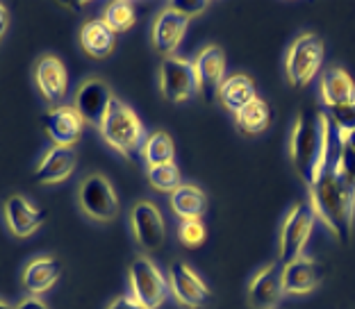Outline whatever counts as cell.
I'll list each match as a JSON object with an SVG mask.
<instances>
[{"label": "cell", "mask_w": 355, "mask_h": 309, "mask_svg": "<svg viewBox=\"0 0 355 309\" xmlns=\"http://www.w3.org/2000/svg\"><path fill=\"white\" fill-rule=\"evenodd\" d=\"M342 141L344 134L330 123L328 152L317 180L310 186V202L317 216L330 227V232L340 241H349L355 221V191L342 180L340 170H337Z\"/></svg>", "instance_id": "obj_1"}, {"label": "cell", "mask_w": 355, "mask_h": 309, "mask_svg": "<svg viewBox=\"0 0 355 309\" xmlns=\"http://www.w3.org/2000/svg\"><path fill=\"white\" fill-rule=\"evenodd\" d=\"M328 132L330 121L324 112L310 109L298 116L292 134V161L296 173L303 177L305 184L312 186L324 166L328 152Z\"/></svg>", "instance_id": "obj_2"}, {"label": "cell", "mask_w": 355, "mask_h": 309, "mask_svg": "<svg viewBox=\"0 0 355 309\" xmlns=\"http://www.w3.org/2000/svg\"><path fill=\"white\" fill-rule=\"evenodd\" d=\"M98 130H101L103 139L128 159L139 157V152L144 150V143H146L144 141V125L139 116H137L125 103H121L116 98L112 100L107 116L103 118Z\"/></svg>", "instance_id": "obj_3"}, {"label": "cell", "mask_w": 355, "mask_h": 309, "mask_svg": "<svg viewBox=\"0 0 355 309\" xmlns=\"http://www.w3.org/2000/svg\"><path fill=\"white\" fill-rule=\"evenodd\" d=\"M314 223H317V211H314L310 200L296 202L285 216L280 230V264L287 266L303 257V250L312 237Z\"/></svg>", "instance_id": "obj_4"}, {"label": "cell", "mask_w": 355, "mask_h": 309, "mask_svg": "<svg viewBox=\"0 0 355 309\" xmlns=\"http://www.w3.org/2000/svg\"><path fill=\"white\" fill-rule=\"evenodd\" d=\"M324 42L321 37L305 32L292 44V48L287 51L285 60V73L292 87H305L310 85L314 76L319 73L321 64H324Z\"/></svg>", "instance_id": "obj_5"}, {"label": "cell", "mask_w": 355, "mask_h": 309, "mask_svg": "<svg viewBox=\"0 0 355 309\" xmlns=\"http://www.w3.org/2000/svg\"><path fill=\"white\" fill-rule=\"evenodd\" d=\"M171 294V284L164 273L148 257H137L130 264V296L146 309H157L164 305Z\"/></svg>", "instance_id": "obj_6"}, {"label": "cell", "mask_w": 355, "mask_h": 309, "mask_svg": "<svg viewBox=\"0 0 355 309\" xmlns=\"http://www.w3.org/2000/svg\"><path fill=\"white\" fill-rule=\"evenodd\" d=\"M159 89L162 96L171 103H182L198 91V78L193 71V62L182 57H164L159 67Z\"/></svg>", "instance_id": "obj_7"}, {"label": "cell", "mask_w": 355, "mask_h": 309, "mask_svg": "<svg viewBox=\"0 0 355 309\" xmlns=\"http://www.w3.org/2000/svg\"><path fill=\"white\" fill-rule=\"evenodd\" d=\"M80 207L85 209L87 216L96 218V221H112L119 214V198L112 182L105 175H89L87 180L80 184Z\"/></svg>", "instance_id": "obj_8"}, {"label": "cell", "mask_w": 355, "mask_h": 309, "mask_svg": "<svg viewBox=\"0 0 355 309\" xmlns=\"http://www.w3.org/2000/svg\"><path fill=\"white\" fill-rule=\"evenodd\" d=\"M168 284H171V291L178 303L189 309H203L205 305H209V300H212L207 284L198 278L196 271H191V268L182 262L171 264Z\"/></svg>", "instance_id": "obj_9"}, {"label": "cell", "mask_w": 355, "mask_h": 309, "mask_svg": "<svg viewBox=\"0 0 355 309\" xmlns=\"http://www.w3.org/2000/svg\"><path fill=\"white\" fill-rule=\"evenodd\" d=\"M130 223L137 243L144 250H157L164 243L166 237V225L159 211L153 202H137L130 211Z\"/></svg>", "instance_id": "obj_10"}, {"label": "cell", "mask_w": 355, "mask_h": 309, "mask_svg": "<svg viewBox=\"0 0 355 309\" xmlns=\"http://www.w3.org/2000/svg\"><path fill=\"white\" fill-rule=\"evenodd\" d=\"M114 96H112V89L103 82V80H87V82L78 89L76 96V109L83 116L85 123L101 127L103 118L107 116V109Z\"/></svg>", "instance_id": "obj_11"}, {"label": "cell", "mask_w": 355, "mask_h": 309, "mask_svg": "<svg viewBox=\"0 0 355 309\" xmlns=\"http://www.w3.org/2000/svg\"><path fill=\"white\" fill-rule=\"evenodd\" d=\"M187 26H189L187 16H182L180 12H175L173 7L166 5L164 10L157 14L155 23H153V46H155V51L164 57H173L178 46L182 44Z\"/></svg>", "instance_id": "obj_12"}, {"label": "cell", "mask_w": 355, "mask_h": 309, "mask_svg": "<svg viewBox=\"0 0 355 309\" xmlns=\"http://www.w3.org/2000/svg\"><path fill=\"white\" fill-rule=\"evenodd\" d=\"M44 125L48 136L55 141V145H64V148H73V143L83 136L85 130V121L78 114L76 107H55L51 112H46L44 116Z\"/></svg>", "instance_id": "obj_13"}, {"label": "cell", "mask_w": 355, "mask_h": 309, "mask_svg": "<svg viewBox=\"0 0 355 309\" xmlns=\"http://www.w3.org/2000/svg\"><path fill=\"white\" fill-rule=\"evenodd\" d=\"M285 287H282V264H269L255 275L248 289V300L253 309H276Z\"/></svg>", "instance_id": "obj_14"}, {"label": "cell", "mask_w": 355, "mask_h": 309, "mask_svg": "<svg viewBox=\"0 0 355 309\" xmlns=\"http://www.w3.org/2000/svg\"><path fill=\"white\" fill-rule=\"evenodd\" d=\"M35 78H37V87L42 96L48 103H60L64 96H67L69 89V76H67V67L60 57L55 55H46L37 62L35 69Z\"/></svg>", "instance_id": "obj_15"}, {"label": "cell", "mask_w": 355, "mask_h": 309, "mask_svg": "<svg viewBox=\"0 0 355 309\" xmlns=\"http://www.w3.org/2000/svg\"><path fill=\"white\" fill-rule=\"evenodd\" d=\"M321 266L310 257H298L296 262L282 266V287L285 294H310L321 282Z\"/></svg>", "instance_id": "obj_16"}, {"label": "cell", "mask_w": 355, "mask_h": 309, "mask_svg": "<svg viewBox=\"0 0 355 309\" xmlns=\"http://www.w3.org/2000/svg\"><path fill=\"white\" fill-rule=\"evenodd\" d=\"M200 91H219L225 80V55L219 46H205L193 60Z\"/></svg>", "instance_id": "obj_17"}, {"label": "cell", "mask_w": 355, "mask_h": 309, "mask_svg": "<svg viewBox=\"0 0 355 309\" xmlns=\"http://www.w3.org/2000/svg\"><path fill=\"white\" fill-rule=\"evenodd\" d=\"M5 218L16 237H30L42 227L46 216L42 209H37L23 196H10L5 202Z\"/></svg>", "instance_id": "obj_18"}, {"label": "cell", "mask_w": 355, "mask_h": 309, "mask_svg": "<svg viewBox=\"0 0 355 309\" xmlns=\"http://www.w3.org/2000/svg\"><path fill=\"white\" fill-rule=\"evenodd\" d=\"M76 150L73 148H64V145H55L46 152V157L42 159V164L35 170V180L42 184H53L62 182L73 173L76 168Z\"/></svg>", "instance_id": "obj_19"}, {"label": "cell", "mask_w": 355, "mask_h": 309, "mask_svg": "<svg viewBox=\"0 0 355 309\" xmlns=\"http://www.w3.org/2000/svg\"><path fill=\"white\" fill-rule=\"evenodd\" d=\"M321 98L326 107H340V105L355 103V82L344 69H328L321 76Z\"/></svg>", "instance_id": "obj_20"}, {"label": "cell", "mask_w": 355, "mask_h": 309, "mask_svg": "<svg viewBox=\"0 0 355 309\" xmlns=\"http://www.w3.org/2000/svg\"><path fill=\"white\" fill-rule=\"evenodd\" d=\"M219 96L221 105L232 114H239L246 107L248 103H253L257 98V89L255 82L244 73H237V76H230L223 80V85L219 87Z\"/></svg>", "instance_id": "obj_21"}, {"label": "cell", "mask_w": 355, "mask_h": 309, "mask_svg": "<svg viewBox=\"0 0 355 309\" xmlns=\"http://www.w3.org/2000/svg\"><path fill=\"white\" fill-rule=\"evenodd\" d=\"M80 44L83 51L94 57V60H105L112 51H114L116 35L110 30V26L103 19H92L87 21L83 30H80Z\"/></svg>", "instance_id": "obj_22"}, {"label": "cell", "mask_w": 355, "mask_h": 309, "mask_svg": "<svg viewBox=\"0 0 355 309\" xmlns=\"http://www.w3.org/2000/svg\"><path fill=\"white\" fill-rule=\"evenodd\" d=\"M62 275V264L60 259L55 257H37L26 266V273H23V284L30 294H44L53 287L55 282L60 280Z\"/></svg>", "instance_id": "obj_23"}, {"label": "cell", "mask_w": 355, "mask_h": 309, "mask_svg": "<svg viewBox=\"0 0 355 309\" xmlns=\"http://www.w3.org/2000/svg\"><path fill=\"white\" fill-rule=\"evenodd\" d=\"M171 209L182 221H193V218H200L207 211V196L198 186L180 184L171 193Z\"/></svg>", "instance_id": "obj_24"}, {"label": "cell", "mask_w": 355, "mask_h": 309, "mask_svg": "<svg viewBox=\"0 0 355 309\" xmlns=\"http://www.w3.org/2000/svg\"><path fill=\"white\" fill-rule=\"evenodd\" d=\"M235 118H237V125H239L241 132L260 134L271 123V109L262 98H255L253 103H248L239 114H235Z\"/></svg>", "instance_id": "obj_25"}, {"label": "cell", "mask_w": 355, "mask_h": 309, "mask_svg": "<svg viewBox=\"0 0 355 309\" xmlns=\"http://www.w3.org/2000/svg\"><path fill=\"white\" fill-rule=\"evenodd\" d=\"M144 159L148 161V168L153 166H164V164H173L175 159V145L173 139L166 132H155L150 134L146 143H144Z\"/></svg>", "instance_id": "obj_26"}, {"label": "cell", "mask_w": 355, "mask_h": 309, "mask_svg": "<svg viewBox=\"0 0 355 309\" xmlns=\"http://www.w3.org/2000/svg\"><path fill=\"white\" fill-rule=\"evenodd\" d=\"M103 21L107 23L110 30L114 32H125L135 26L137 21V12L132 3H125V0H116V3H110L103 12Z\"/></svg>", "instance_id": "obj_27"}, {"label": "cell", "mask_w": 355, "mask_h": 309, "mask_svg": "<svg viewBox=\"0 0 355 309\" xmlns=\"http://www.w3.org/2000/svg\"><path fill=\"white\" fill-rule=\"evenodd\" d=\"M148 180L150 186L162 193H173L178 186L182 184L180 170L175 164H164V166H153L148 168Z\"/></svg>", "instance_id": "obj_28"}, {"label": "cell", "mask_w": 355, "mask_h": 309, "mask_svg": "<svg viewBox=\"0 0 355 309\" xmlns=\"http://www.w3.org/2000/svg\"><path fill=\"white\" fill-rule=\"evenodd\" d=\"M328 121L333 123L342 134H349L355 130V103L340 105V107H328Z\"/></svg>", "instance_id": "obj_29"}, {"label": "cell", "mask_w": 355, "mask_h": 309, "mask_svg": "<svg viewBox=\"0 0 355 309\" xmlns=\"http://www.w3.org/2000/svg\"><path fill=\"white\" fill-rule=\"evenodd\" d=\"M205 225L200 218H193V221H182L180 230H178V237H180L182 246L187 248H198L200 243L205 241Z\"/></svg>", "instance_id": "obj_30"}, {"label": "cell", "mask_w": 355, "mask_h": 309, "mask_svg": "<svg viewBox=\"0 0 355 309\" xmlns=\"http://www.w3.org/2000/svg\"><path fill=\"white\" fill-rule=\"evenodd\" d=\"M337 170H340L342 180L355 191V150L346 141H342V150H340V161H337Z\"/></svg>", "instance_id": "obj_31"}, {"label": "cell", "mask_w": 355, "mask_h": 309, "mask_svg": "<svg viewBox=\"0 0 355 309\" xmlns=\"http://www.w3.org/2000/svg\"><path fill=\"white\" fill-rule=\"evenodd\" d=\"M168 7H173L175 12H180L182 16H187V19H193V16L203 14L209 3H205V0H198V3H189V0H178V3H168Z\"/></svg>", "instance_id": "obj_32"}, {"label": "cell", "mask_w": 355, "mask_h": 309, "mask_svg": "<svg viewBox=\"0 0 355 309\" xmlns=\"http://www.w3.org/2000/svg\"><path fill=\"white\" fill-rule=\"evenodd\" d=\"M107 309H146V307H141L132 296H121V298H116L114 303H112Z\"/></svg>", "instance_id": "obj_33"}, {"label": "cell", "mask_w": 355, "mask_h": 309, "mask_svg": "<svg viewBox=\"0 0 355 309\" xmlns=\"http://www.w3.org/2000/svg\"><path fill=\"white\" fill-rule=\"evenodd\" d=\"M14 309H48V307L39 298H26V300H21Z\"/></svg>", "instance_id": "obj_34"}, {"label": "cell", "mask_w": 355, "mask_h": 309, "mask_svg": "<svg viewBox=\"0 0 355 309\" xmlns=\"http://www.w3.org/2000/svg\"><path fill=\"white\" fill-rule=\"evenodd\" d=\"M7 23H10V14H7V10L3 5H0V39H3L5 30H7Z\"/></svg>", "instance_id": "obj_35"}, {"label": "cell", "mask_w": 355, "mask_h": 309, "mask_svg": "<svg viewBox=\"0 0 355 309\" xmlns=\"http://www.w3.org/2000/svg\"><path fill=\"white\" fill-rule=\"evenodd\" d=\"M344 141L355 150V130H353V132H349V134H344Z\"/></svg>", "instance_id": "obj_36"}, {"label": "cell", "mask_w": 355, "mask_h": 309, "mask_svg": "<svg viewBox=\"0 0 355 309\" xmlns=\"http://www.w3.org/2000/svg\"><path fill=\"white\" fill-rule=\"evenodd\" d=\"M0 309H14V307H10V305H7L5 300H0Z\"/></svg>", "instance_id": "obj_37"}]
</instances>
